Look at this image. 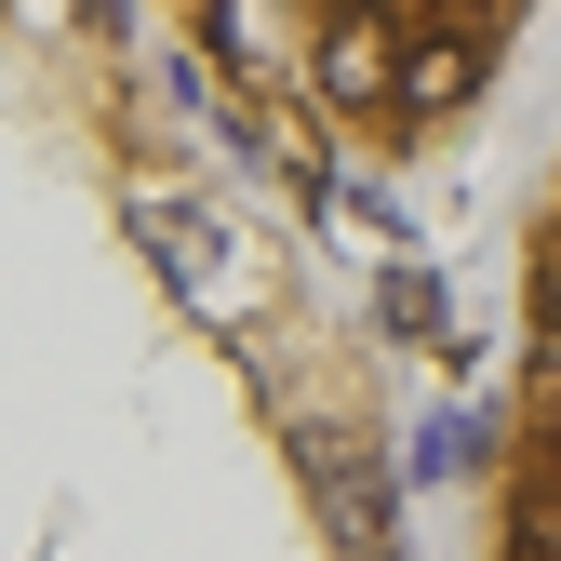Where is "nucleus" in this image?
<instances>
[{"mask_svg": "<svg viewBox=\"0 0 561 561\" xmlns=\"http://www.w3.org/2000/svg\"><path fill=\"white\" fill-rule=\"evenodd\" d=\"M481 548L561 561V161L522 215V308H508V388H495V455H481Z\"/></svg>", "mask_w": 561, "mask_h": 561, "instance_id": "2", "label": "nucleus"}, {"mask_svg": "<svg viewBox=\"0 0 561 561\" xmlns=\"http://www.w3.org/2000/svg\"><path fill=\"white\" fill-rule=\"evenodd\" d=\"M548 0H267L280 67L362 161H414L481 121Z\"/></svg>", "mask_w": 561, "mask_h": 561, "instance_id": "1", "label": "nucleus"}]
</instances>
